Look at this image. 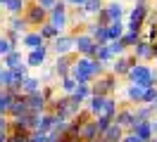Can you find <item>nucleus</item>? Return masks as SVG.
<instances>
[{
	"label": "nucleus",
	"instance_id": "nucleus-1",
	"mask_svg": "<svg viewBox=\"0 0 157 142\" xmlns=\"http://www.w3.org/2000/svg\"><path fill=\"white\" fill-rule=\"evenodd\" d=\"M105 69L107 66L102 64V62H98V59H88V57H78L74 59V64H71V78L76 81V83H93L98 76L105 74Z\"/></svg>",
	"mask_w": 157,
	"mask_h": 142
},
{
	"label": "nucleus",
	"instance_id": "nucleus-2",
	"mask_svg": "<svg viewBox=\"0 0 157 142\" xmlns=\"http://www.w3.org/2000/svg\"><path fill=\"white\" fill-rule=\"evenodd\" d=\"M126 81L128 83H140V85H152V88H157V71L152 69V66L143 64V62H136V64L128 69L126 74Z\"/></svg>",
	"mask_w": 157,
	"mask_h": 142
},
{
	"label": "nucleus",
	"instance_id": "nucleus-3",
	"mask_svg": "<svg viewBox=\"0 0 157 142\" xmlns=\"http://www.w3.org/2000/svg\"><path fill=\"white\" fill-rule=\"evenodd\" d=\"M147 12H150V5H133V7L126 12V31H136V33H143V26H145Z\"/></svg>",
	"mask_w": 157,
	"mask_h": 142
},
{
	"label": "nucleus",
	"instance_id": "nucleus-4",
	"mask_svg": "<svg viewBox=\"0 0 157 142\" xmlns=\"http://www.w3.org/2000/svg\"><path fill=\"white\" fill-rule=\"evenodd\" d=\"M67 7H69L67 2H64V0H59L57 5L48 12V21L57 28L59 33H67V31H69V12H67Z\"/></svg>",
	"mask_w": 157,
	"mask_h": 142
},
{
	"label": "nucleus",
	"instance_id": "nucleus-5",
	"mask_svg": "<svg viewBox=\"0 0 157 142\" xmlns=\"http://www.w3.org/2000/svg\"><path fill=\"white\" fill-rule=\"evenodd\" d=\"M21 17L29 21L31 28H38L40 24H45V21H48V9H43L36 0H29V2H26V7H24V12H21Z\"/></svg>",
	"mask_w": 157,
	"mask_h": 142
},
{
	"label": "nucleus",
	"instance_id": "nucleus-6",
	"mask_svg": "<svg viewBox=\"0 0 157 142\" xmlns=\"http://www.w3.org/2000/svg\"><path fill=\"white\" fill-rule=\"evenodd\" d=\"M117 76L112 74V71H105L102 76H98L93 83H90V88H93V95H114V90H117Z\"/></svg>",
	"mask_w": 157,
	"mask_h": 142
},
{
	"label": "nucleus",
	"instance_id": "nucleus-7",
	"mask_svg": "<svg viewBox=\"0 0 157 142\" xmlns=\"http://www.w3.org/2000/svg\"><path fill=\"white\" fill-rule=\"evenodd\" d=\"M74 55L93 59V55H95V40L88 33H76L74 36Z\"/></svg>",
	"mask_w": 157,
	"mask_h": 142
},
{
	"label": "nucleus",
	"instance_id": "nucleus-8",
	"mask_svg": "<svg viewBox=\"0 0 157 142\" xmlns=\"http://www.w3.org/2000/svg\"><path fill=\"white\" fill-rule=\"evenodd\" d=\"M48 57H50V47H48V45H40V47L29 50V52H26V57H24V62H26V66H29V69H40V66L48 64Z\"/></svg>",
	"mask_w": 157,
	"mask_h": 142
},
{
	"label": "nucleus",
	"instance_id": "nucleus-9",
	"mask_svg": "<svg viewBox=\"0 0 157 142\" xmlns=\"http://www.w3.org/2000/svg\"><path fill=\"white\" fill-rule=\"evenodd\" d=\"M136 64V57H133V52H126V55L121 57H114L112 59V64H109V71L117 76V78H126L128 69Z\"/></svg>",
	"mask_w": 157,
	"mask_h": 142
},
{
	"label": "nucleus",
	"instance_id": "nucleus-10",
	"mask_svg": "<svg viewBox=\"0 0 157 142\" xmlns=\"http://www.w3.org/2000/svg\"><path fill=\"white\" fill-rule=\"evenodd\" d=\"M145 88L147 85H140V83H128L126 88H124V93H121V97H124V104H143V95H145Z\"/></svg>",
	"mask_w": 157,
	"mask_h": 142
},
{
	"label": "nucleus",
	"instance_id": "nucleus-11",
	"mask_svg": "<svg viewBox=\"0 0 157 142\" xmlns=\"http://www.w3.org/2000/svg\"><path fill=\"white\" fill-rule=\"evenodd\" d=\"M52 43V52L55 55H71L74 52V36L71 33H59L55 40H50Z\"/></svg>",
	"mask_w": 157,
	"mask_h": 142
},
{
	"label": "nucleus",
	"instance_id": "nucleus-12",
	"mask_svg": "<svg viewBox=\"0 0 157 142\" xmlns=\"http://www.w3.org/2000/svg\"><path fill=\"white\" fill-rule=\"evenodd\" d=\"M114 123L121 126L124 130H131V126L136 123V116H133V104H119V111L114 116Z\"/></svg>",
	"mask_w": 157,
	"mask_h": 142
},
{
	"label": "nucleus",
	"instance_id": "nucleus-13",
	"mask_svg": "<svg viewBox=\"0 0 157 142\" xmlns=\"http://www.w3.org/2000/svg\"><path fill=\"white\" fill-rule=\"evenodd\" d=\"M31 109H29V102H26V95H17L14 100H12V107L10 111H7V116H10V121H17V118H21V116H26Z\"/></svg>",
	"mask_w": 157,
	"mask_h": 142
},
{
	"label": "nucleus",
	"instance_id": "nucleus-14",
	"mask_svg": "<svg viewBox=\"0 0 157 142\" xmlns=\"http://www.w3.org/2000/svg\"><path fill=\"white\" fill-rule=\"evenodd\" d=\"M74 59H76V55L71 52V55H57V59H55V76L57 78H64V76L71 74V64H74Z\"/></svg>",
	"mask_w": 157,
	"mask_h": 142
},
{
	"label": "nucleus",
	"instance_id": "nucleus-15",
	"mask_svg": "<svg viewBox=\"0 0 157 142\" xmlns=\"http://www.w3.org/2000/svg\"><path fill=\"white\" fill-rule=\"evenodd\" d=\"M128 52H133V57H136V62H143V64H147V62H152V43L150 40H140L133 50H128Z\"/></svg>",
	"mask_w": 157,
	"mask_h": 142
},
{
	"label": "nucleus",
	"instance_id": "nucleus-16",
	"mask_svg": "<svg viewBox=\"0 0 157 142\" xmlns=\"http://www.w3.org/2000/svg\"><path fill=\"white\" fill-rule=\"evenodd\" d=\"M21 45L26 47V50H33V47L48 45V43H45V38L38 33V28H31V31H26V33L21 36Z\"/></svg>",
	"mask_w": 157,
	"mask_h": 142
},
{
	"label": "nucleus",
	"instance_id": "nucleus-17",
	"mask_svg": "<svg viewBox=\"0 0 157 142\" xmlns=\"http://www.w3.org/2000/svg\"><path fill=\"white\" fill-rule=\"evenodd\" d=\"M105 95H90L88 102H86V111L93 116V118H98L100 114H102V109H105Z\"/></svg>",
	"mask_w": 157,
	"mask_h": 142
},
{
	"label": "nucleus",
	"instance_id": "nucleus-18",
	"mask_svg": "<svg viewBox=\"0 0 157 142\" xmlns=\"http://www.w3.org/2000/svg\"><path fill=\"white\" fill-rule=\"evenodd\" d=\"M105 9H107V14H109V21H124V19H126V7H124L119 0L105 2Z\"/></svg>",
	"mask_w": 157,
	"mask_h": 142
},
{
	"label": "nucleus",
	"instance_id": "nucleus-19",
	"mask_svg": "<svg viewBox=\"0 0 157 142\" xmlns=\"http://www.w3.org/2000/svg\"><path fill=\"white\" fill-rule=\"evenodd\" d=\"M133 116H136V121H152L157 116V107L155 104H136Z\"/></svg>",
	"mask_w": 157,
	"mask_h": 142
},
{
	"label": "nucleus",
	"instance_id": "nucleus-20",
	"mask_svg": "<svg viewBox=\"0 0 157 142\" xmlns=\"http://www.w3.org/2000/svg\"><path fill=\"white\" fill-rule=\"evenodd\" d=\"M26 102H29V109L33 114H45L50 109L48 102H45V97L40 93H33V95H26Z\"/></svg>",
	"mask_w": 157,
	"mask_h": 142
},
{
	"label": "nucleus",
	"instance_id": "nucleus-21",
	"mask_svg": "<svg viewBox=\"0 0 157 142\" xmlns=\"http://www.w3.org/2000/svg\"><path fill=\"white\" fill-rule=\"evenodd\" d=\"M131 133H136L143 142L152 140V137H155V135H152V121H136L131 126Z\"/></svg>",
	"mask_w": 157,
	"mask_h": 142
},
{
	"label": "nucleus",
	"instance_id": "nucleus-22",
	"mask_svg": "<svg viewBox=\"0 0 157 142\" xmlns=\"http://www.w3.org/2000/svg\"><path fill=\"white\" fill-rule=\"evenodd\" d=\"M100 137V130H98V123H95V118H88V121L81 126V140L83 142H93Z\"/></svg>",
	"mask_w": 157,
	"mask_h": 142
},
{
	"label": "nucleus",
	"instance_id": "nucleus-23",
	"mask_svg": "<svg viewBox=\"0 0 157 142\" xmlns=\"http://www.w3.org/2000/svg\"><path fill=\"white\" fill-rule=\"evenodd\" d=\"M40 88H43L40 78H38V76H31V74H29L24 81H21L19 93H21V95H33V93H40Z\"/></svg>",
	"mask_w": 157,
	"mask_h": 142
},
{
	"label": "nucleus",
	"instance_id": "nucleus-24",
	"mask_svg": "<svg viewBox=\"0 0 157 142\" xmlns=\"http://www.w3.org/2000/svg\"><path fill=\"white\" fill-rule=\"evenodd\" d=\"M7 28L10 31H17V33H26V31H31V26H29V21L21 17V14H14V17H10L7 19Z\"/></svg>",
	"mask_w": 157,
	"mask_h": 142
},
{
	"label": "nucleus",
	"instance_id": "nucleus-25",
	"mask_svg": "<svg viewBox=\"0 0 157 142\" xmlns=\"http://www.w3.org/2000/svg\"><path fill=\"white\" fill-rule=\"evenodd\" d=\"M57 123H59V121H57V116H55V114L48 109V111L40 116V123H38V128H36V130H38V133H50L55 126H57Z\"/></svg>",
	"mask_w": 157,
	"mask_h": 142
},
{
	"label": "nucleus",
	"instance_id": "nucleus-26",
	"mask_svg": "<svg viewBox=\"0 0 157 142\" xmlns=\"http://www.w3.org/2000/svg\"><path fill=\"white\" fill-rule=\"evenodd\" d=\"M0 62H2V66H5V69H17L19 64H24V55H21L19 47H17V50H12L10 55H5Z\"/></svg>",
	"mask_w": 157,
	"mask_h": 142
},
{
	"label": "nucleus",
	"instance_id": "nucleus-27",
	"mask_svg": "<svg viewBox=\"0 0 157 142\" xmlns=\"http://www.w3.org/2000/svg\"><path fill=\"white\" fill-rule=\"evenodd\" d=\"M124 128H121V126H117V123H112V126H109L107 130L102 133V135H100V137H102V140L105 142H121V137H124Z\"/></svg>",
	"mask_w": 157,
	"mask_h": 142
},
{
	"label": "nucleus",
	"instance_id": "nucleus-28",
	"mask_svg": "<svg viewBox=\"0 0 157 142\" xmlns=\"http://www.w3.org/2000/svg\"><path fill=\"white\" fill-rule=\"evenodd\" d=\"M93 59H98V62H102L105 66L112 64V52H109V47L107 45H95V55H93Z\"/></svg>",
	"mask_w": 157,
	"mask_h": 142
},
{
	"label": "nucleus",
	"instance_id": "nucleus-29",
	"mask_svg": "<svg viewBox=\"0 0 157 142\" xmlns=\"http://www.w3.org/2000/svg\"><path fill=\"white\" fill-rule=\"evenodd\" d=\"M119 111V102L114 95H107V100H105V109H102V114L100 116H109V118H114Z\"/></svg>",
	"mask_w": 157,
	"mask_h": 142
},
{
	"label": "nucleus",
	"instance_id": "nucleus-30",
	"mask_svg": "<svg viewBox=\"0 0 157 142\" xmlns=\"http://www.w3.org/2000/svg\"><path fill=\"white\" fill-rule=\"evenodd\" d=\"M143 40V33H136V31H124V36H121V43L126 45V50H133Z\"/></svg>",
	"mask_w": 157,
	"mask_h": 142
},
{
	"label": "nucleus",
	"instance_id": "nucleus-31",
	"mask_svg": "<svg viewBox=\"0 0 157 142\" xmlns=\"http://www.w3.org/2000/svg\"><path fill=\"white\" fill-rule=\"evenodd\" d=\"M26 2H29V0H7V2H5V12H7L10 17L21 14V12H24V7H26Z\"/></svg>",
	"mask_w": 157,
	"mask_h": 142
},
{
	"label": "nucleus",
	"instance_id": "nucleus-32",
	"mask_svg": "<svg viewBox=\"0 0 157 142\" xmlns=\"http://www.w3.org/2000/svg\"><path fill=\"white\" fill-rule=\"evenodd\" d=\"M124 31H126V24H124V21H112L107 26V36H109V40H119V38L124 36Z\"/></svg>",
	"mask_w": 157,
	"mask_h": 142
},
{
	"label": "nucleus",
	"instance_id": "nucleus-33",
	"mask_svg": "<svg viewBox=\"0 0 157 142\" xmlns=\"http://www.w3.org/2000/svg\"><path fill=\"white\" fill-rule=\"evenodd\" d=\"M90 95H93V88H90L88 83H78V85H76V90L71 93V97H76V100H81V102L86 104Z\"/></svg>",
	"mask_w": 157,
	"mask_h": 142
},
{
	"label": "nucleus",
	"instance_id": "nucleus-34",
	"mask_svg": "<svg viewBox=\"0 0 157 142\" xmlns=\"http://www.w3.org/2000/svg\"><path fill=\"white\" fill-rule=\"evenodd\" d=\"M38 33L43 38H45V43H50V40H55V38L59 36V31L55 26H52V24H50V21H45V24H40L38 26Z\"/></svg>",
	"mask_w": 157,
	"mask_h": 142
},
{
	"label": "nucleus",
	"instance_id": "nucleus-35",
	"mask_svg": "<svg viewBox=\"0 0 157 142\" xmlns=\"http://www.w3.org/2000/svg\"><path fill=\"white\" fill-rule=\"evenodd\" d=\"M102 7H105V0H86V5H83V9H86L88 17H95Z\"/></svg>",
	"mask_w": 157,
	"mask_h": 142
},
{
	"label": "nucleus",
	"instance_id": "nucleus-36",
	"mask_svg": "<svg viewBox=\"0 0 157 142\" xmlns=\"http://www.w3.org/2000/svg\"><path fill=\"white\" fill-rule=\"evenodd\" d=\"M76 81L71 78V76H64V78H59V90H62V95H71L74 90H76Z\"/></svg>",
	"mask_w": 157,
	"mask_h": 142
},
{
	"label": "nucleus",
	"instance_id": "nucleus-37",
	"mask_svg": "<svg viewBox=\"0 0 157 142\" xmlns=\"http://www.w3.org/2000/svg\"><path fill=\"white\" fill-rule=\"evenodd\" d=\"M107 47H109V52H112V57H121V55H126V52H128L126 45L121 43V38H119V40H109Z\"/></svg>",
	"mask_w": 157,
	"mask_h": 142
},
{
	"label": "nucleus",
	"instance_id": "nucleus-38",
	"mask_svg": "<svg viewBox=\"0 0 157 142\" xmlns=\"http://www.w3.org/2000/svg\"><path fill=\"white\" fill-rule=\"evenodd\" d=\"M40 69H43V71H40L38 78H40V83H43V85H50L55 78H57V76H55V66H40Z\"/></svg>",
	"mask_w": 157,
	"mask_h": 142
},
{
	"label": "nucleus",
	"instance_id": "nucleus-39",
	"mask_svg": "<svg viewBox=\"0 0 157 142\" xmlns=\"http://www.w3.org/2000/svg\"><path fill=\"white\" fill-rule=\"evenodd\" d=\"M40 95L45 97V102H48V107H50V104L57 100V88H55L52 83H50V85H43V88H40Z\"/></svg>",
	"mask_w": 157,
	"mask_h": 142
},
{
	"label": "nucleus",
	"instance_id": "nucleus-40",
	"mask_svg": "<svg viewBox=\"0 0 157 142\" xmlns=\"http://www.w3.org/2000/svg\"><path fill=\"white\" fill-rule=\"evenodd\" d=\"M93 21H95L98 26H105V28H107L109 24H112V21H109V14H107V9H105V7H102V9L98 12V14L93 17Z\"/></svg>",
	"mask_w": 157,
	"mask_h": 142
},
{
	"label": "nucleus",
	"instance_id": "nucleus-41",
	"mask_svg": "<svg viewBox=\"0 0 157 142\" xmlns=\"http://www.w3.org/2000/svg\"><path fill=\"white\" fill-rule=\"evenodd\" d=\"M2 36L10 40V45L14 47V50L19 47V43H21V33H17V31H10V28H5V33H2Z\"/></svg>",
	"mask_w": 157,
	"mask_h": 142
},
{
	"label": "nucleus",
	"instance_id": "nucleus-42",
	"mask_svg": "<svg viewBox=\"0 0 157 142\" xmlns=\"http://www.w3.org/2000/svg\"><path fill=\"white\" fill-rule=\"evenodd\" d=\"M95 123H98V130H100V135H102V133H105L109 126L114 123V118H109V116H98V118H95Z\"/></svg>",
	"mask_w": 157,
	"mask_h": 142
},
{
	"label": "nucleus",
	"instance_id": "nucleus-43",
	"mask_svg": "<svg viewBox=\"0 0 157 142\" xmlns=\"http://www.w3.org/2000/svg\"><path fill=\"white\" fill-rule=\"evenodd\" d=\"M155 100H157V88H145V95H143V104H155Z\"/></svg>",
	"mask_w": 157,
	"mask_h": 142
},
{
	"label": "nucleus",
	"instance_id": "nucleus-44",
	"mask_svg": "<svg viewBox=\"0 0 157 142\" xmlns=\"http://www.w3.org/2000/svg\"><path fill=\"white\" fill-rule=\"evenodd\" d=\"M12 50H14V47L10 45V40H7L5 36H0V59H2L5 55H10Z\"/></svg>",
	"mask_w": 157,
	"mask_h": 142
},
{
	"label": "nucleus",
	"instance_id": "nucleus-45",
	"mask_svg": "<svg viewBox=\"0 0 157 142\" xmlns=\"http://www.w3.org/2000/svg\"><path fill=\"white\" fill-rule=\"evenodd\" d=\"M145 40H150V43H157V26H155V24H147Z\"/></svg>",
	"mask_w": 157,
	"mask_h": 142
},
{
	"label": "nucleus",
	"instance_id": "nucleus-46",
	"mask_svg": "<svg viewBox=\"0 0 157 142\" xmlns=\"http://www.w3.org/2000/svg\"><path fill=\"white\" fill-rule=\"evenodd\" d=\"M45 135H48V133L31 130V135H29V140H26V142H45Z\"/></svg>",
	"mask_w": 157,
	"mask_h": 142
},
{
	"label": "nucleus",
	"instance_id": "nucleus-47",
	"mask_svg": "<svg viewBox=\"0 0 157 142\" xmlns=\"http://www.w3.org/2000/svg\"><path fill=\"white\" fill-rule=\"evenodd\" d=\"M121 142H143L140 137H138L136 133H131V130H126L124 133V137H121Z\"/></svg>",
	"mask_w": 157,
	"mask_h": 142
},
{
	"label": "nucleus",
	"instance_id": "nucleus-48",
	"mask_svg": "<svg viewBox=\"0 0 157 142\" xmlns=\"http://www.w3.org/2000/svg\"><path fill=\"white\" fill-rule=\"evenodd\" d=\"M36 2H38L43 9H48V12H50V9H52V7H55V5L59 2V0H36Z\"/></svg>",
	"mask_w": 157,
	"mask_h": 142
},
{
	"label": "nucleus",
	"instance_id": "nucleus-49",
	"mask_svg": "<svg viewBox=\"0 0 157 142\" xmlns=\"http://www.w3.org/2000/svg\"><path fill=\"white\" fill-rule=\"evenodd\" d=\"M10 130V116H5V114H0V133Z\"/></svg>",
	"mask_w": 157,
	"mask_h": 142
},
{
	"label": "nucleus",
	"instance_id": "nucleus-50",
	"mask_svg": "<svg viewBox=\"0 0 157 142\" xmlns=\"http://www.w3.org/2000/svg\"><path fill=\"white\" fill-rule=\"evenodd\" d=\"M145 24H155L157 26V9L150 7V12H147V19H145Z\"/></svg>",
	"mask_w": 157,
	"mask_h": 142
},
{
	"label": "nucleus",
	"instance_id": "nucleus-51",
	"mask_svg": "<svg viewBox=\"0 0 157 142\" xmlns=\"http://www.w3.org/2000/svg\"><path fill=\"white\" fill-rule=\"evenodd\" d=\"M67 5H71V7H83L86 5V0H64Z\"/></svg>",
	"mask_w": 157,
	"mask_h": 142
},
{
	"label": "nucleus",
	"instance_id": "nucleus-52",
	"mask_svg": "<svg viewBox=\"0 0 157 142\" xmlns=\"http://www.w3.org/2000/svg\"><path fill=\"white\" fill-rule=\"evenodd\" d=\"M0 142H10V133H7V130L0 133Z\"/></svg>",
	"mask_w": 157,
	"mask_h": 142
},
{
	"label": "nucleus",
	"instance_id": "nucleus-53",
	"mask_svg": "<svg viewBox=\"0 0 157 142\" xmlns=\"http://www.w3.org/2000/svg\"><path fill=\"white\" fill-rule=\"evenodd\" d=\"M152 135H155V140H157V116L152 118Z\"/></svg>",
	"mask_w": 157,
	"mask_h": 142
},
{
	"label": "nucleus",
	"instance_id": "nucleus-54",
	"mask_svg": "<svg viewBox=\"0 0 157 142\" xmlns=\"http://www.w3.org/2000/svg\"><path fill=\"white\" fill-rule=\"evenodd\" d=\"M133 5H150V0H133Z\"/></svg>",
	"mask_w": 157,
	"mask_h": 142
},
{
	"label": "nucleus",
	"instance_id": "nucleus-55",
	"mask_svg": "<svg viewBox=\"0 0 157 142\" xmlns=\"http://www.w3.org/2000/svg\"><path fill=\"white\" fill-rule=\"evenodd\" d=\"M152 59H157V43H152Z\"/></svg>",
	"mask_w": 157,
	"mask_h": 142
},
{
	"label": "nucleus",
	"instance_id": "nucleus-56",
	"mask_svg": "<svg viewBox=\"0 0 157 142\" xmlns=\"http://www.w3.org/2000/svg\"><path fill=\"white\" fill-rule=\"evenodd\" d=\"M2 71H5V66H2V62H0V81H2Z\"/></svg>",
	"mask_w": 157,
	"mask_h": 142
},
{
	"label": "nucleus",
	"instance_id": "nucleus-57",
	"mask_svg": "<svg viewBox=\"0 0 157 142\" xmlns=\"http://www.w3.org/2000/svg\"><path fill=\"white\" fill-rule=\"evenodd\" d=\"M5 2H7V0H0V7H5Z\"/></svg>",
	"mask_w": 157,
	"mask_h": 142
},
{
	"label": "nucleus",
	"instance_id": "nucleus-58",
	"mask_svg": "<svg viewBox=\"0 0 157 142\" xmlns=\"http://www.w3.org/2000/svg\"><path fill=\"white\" fill-rule=\"evenodd\" d=\"M147 142H157V140H155V137H152V140H147Z\"/></svg>",
	"mask_w": 157,
	"mask_h": 142
},
{
	"label": "nucleus",
	"instance_id": "nucleus-59",
	"mask_svg": "<svg viewBox=\"0 0 157 142\" xmlns=\"http://www.w3.org/2000/svg\"><path fill=\"white\" fill-rule=\"evenodd\" d=\"M155 107H157V100H155Z\"/></svg>",
	"mask_w": 157,
	"mask_h": 142
},
{
	"label": "nucleus",
	"instance_id": "nucleus-60",
	"mask_svg": "<svg viewBox=\"0 0 157 142\" xmlns=\"http://www.w3.org/2000/svg\"><path fill=\"white\" fill-rule=\"evenodd\" d=\"M10 142H17V140H10Z\"/></svg>",
	"mask_w": 157,
	"mask_h": 142
}]
</instances>
